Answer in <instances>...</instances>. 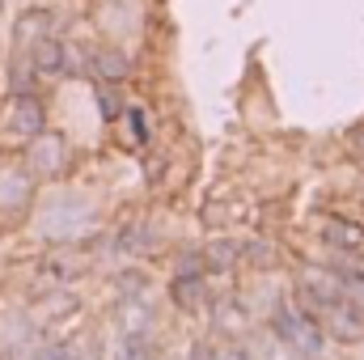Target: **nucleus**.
I'll use <instances>...</instances> for the list:
<instances>
[{
	"label": "nucleus",
	"instance_id": "6",
	"mask_svg": "<svg viewBox=\"0 0 364 360\" xmlns=\"http://www.w3.org/2000/svg\"><path fill=\"white\" fill-rule=\"evenodd\" d=\"M30 157H34V170H38V174H60L64 162H68V149H64L60 136H38Z\"/></svg>",
	"mask_w": 364,
	"mask_h": 360
},
{
	"label": "nucleus",
	"instance_id": "1",
	"mask_svg": "<svg viewBox=\"0 0 364 360\" xmlns=\"http://www.w3.org/2000/svg\"><path fill=\"white\" fill-rule=\"evenodd\" d=\"M272 335L301 360H322L326 356V331L322 322L301 309V301H279L272 314Z\"/></svg>",
	"mask_w": 364,
	"mask_h": 360
},
{
	"label": "nucleus",
	"instance_id": "17",
	"mask_svg": "<svg viewBox=\"0 0 364 360\" xmlns=\"http://www.w3.org/2000/svg\"><path fill=\"white\" fill-rule=\"evenodd\" d=\"M38 360H73V356H64V352H47V356H38Z\"/></svg>",
	"mask_w": 364,
	"mask_h": 360
},
{
	"label": "nucleus",
	"instance_id": "9",
	"mask_svg": "<svg viewBox=\"0 0 364 360\" xmlns=\"http://www.w3.org/2000/svg\"><path fill=\"white\" fill-rule=\"evenodd\" d=\"M326 242L331 246H343V250H360L364 246V229H356L352 221H326Z\"/></svg>",
	"mask_w": 364,
	"mask_h": 360
},
{
	"label": "nucleus",
	"instance_id": "11",
	"mask_svg": "<svg viewBox=\"0 0 364 360\" xmlns=\"http://www.w3.org/2000/svg\"><path fill=\"white\" fill-rule=\"evenodd\" d=\"M123 119H127V127H132L136 144H149V119H144V110H140V106H127V110H123Z\"/></svg>",
	"mask_w": 364,
	"mask_h": 360
},
{
	"label": "nucleus",
	"instance_id": "3",
	"mask_svg": "<svg viewBox=\"0 0 364 360\" xmlns=\"http://www.w3.org/2000/svg\"><path fill=\"white\" fill-rule=\"evenodd\" d=\"M51 13L47 9H30V13H21V21H17V30H13V47H17V55H30L47 34H51Z\"/></svg>",
	"mask_w": 364,
	"mask_h": 360
},
{
	"label": "nucleus",
	"instance_id": "8",
	"mask_svg": "<svg viewBox=\"0 0 364 360\" xmlns=\"http://www.w3.org/2000/svg\"><path fill=\"white\" fill-rule=\"evenodd\" d=\"M13 127L26 132V136H38L43 132V106L30 93H17V102H13Z\"/></svg>",
	"mask_w": 364,
	"mask_h": 360
},
{
	"label": "nucleus",
	"instance_id": "7",
	"mask_svg": "<svg viewBox=\"0 0 364 360\" xmlns=\"http://www.w3.org/2000/svg\"><path fill=\"white\" fill-rule=\"evenodd\" d=\"M174 301H178V309H186V314H195L208 301V288H203L199 271H182L178 280H174Z\"/></svg>",
	"mask_w": 364,
	"mask_h": 360
},
{
	"label": "nucleus",
	"instance_id": "5",
	"mask_svg": "<svg viewBox=\"0 0 364 360\" xmlns=\"http://www.w3.org/2000/svg\"><path fill=\"white\" fill-rule=\"evenodd\" d=\"M93 73L102 81H127L132 77V55L119 51V47H97L93 51Z\"/></svg>",
	"mask_w": 364,
	"mask_h": 360
},
{
	"label": "nucleus",
	"instance_id": "16",
	"mask_svg": "<svg viewBox=\"0 0 364 360\" xmlns=\"http://www.w3.org/2000/svg\"><path fill=\"white\" fill-rule=\"evenodd\" d=\"M212 360H250L242 348H220V352H212Z\"/></svg>",
	"mask_w": 364,
	"mask_h": 360
},
{
	"label": "nucleus",
	"instance_id": "13",
	"mask_svg": "<svg viewBox=\"0 0 364 360\" xmlns=\"http://www.w3.org/2000/svg\"><path fill=\"white\" fill-rule=\"evenodd\" d=\"M97 102H102V115H106V119H114V115H119V106H114V97H110L106 90H97Z\"/></svg>",
	"mask_w": 364,
	"mask_h": 360
},
{
	"label": "nucleus",
	"instance_id": "14",
	"mask_svg": "<svg viewBox=\"0 0 364 360\" xmlns=\"http://www.w3.org/2000/svg\"><path fill=\"white\" fill-rule=\"evenodd\" d=\"M119 360H149V352H144V344H132V348L119 352Z\"/></svg>",
	"mask_w": 364,
	"mask_h": 360
},
{
	"label": "nucleus",
	"instance_id": "12",
	"mask_svg": "<svg viewBox=\"0 0 364 360\" xmlns=\"http://www.w3.org/2000/svg\"><path fill=\"white\" fill-rule=\"evenodd\" d=\"M339 275H343V292H348V301L364 309V271H339Z\"/></svg>",
	"mask_w": 364,
	"mask_h": 360
},
{
	"label": "nucleus",
	"instance_id": "2",
	"mask_svg": "<svg viewBox=\"0 0 364 360\" xmlns=\"http://www.w3.org/2000/svg\"><path fill=\"white\" fill-rule=\"evenodd\" d=\"M309 305H314L309 314H314V318L322 322V331H331L335 339H348V344H352V339H360L364 335V309L360 305H352L348 297H335V301H309Z\"/></svg>",
	"mask_w": 364,
	"mask_h": 360
},
{
	"label": "nucleus",
	"instance_id": "4",
	"mask_svg": "<svg viewBox=\"0 0 364 360\" xmlns=\"http://www.w3.org/2000/svg\"><path fill=\"white\" fill-rule=\"evenodd\" d=\"M30 60H34V73H47V77H60V73L73 68V55H68V47H64L55 34H47V38L30 51Z\"/></svg>",
	"mask_w": 364,
	"mask_h": 360
},
{
	"label": "nucleus",
	"instance_id": "15",
	"mask_svg": "<svg viewBox=\"0 0 364 360\" xmlns=\"http://www.w3.org/2000/svg\"><path fill=\"white\" fill-rule=\"evenodd\" d=\"M348 144H352V153H356V157H364V123L352 132V136H348Z\"/></svg>",
	"mask_w": 364,
	"mask_h": 360
},
{
	"label": "nucleus",
	"instance_id": "10",
	"mask_svg": "<svg viewBox=\"0 0 364 360\" xmlns=\"http://www.w3.org/2000/svg\"><path fill=\"white\" fill-rule=\"evenodd\" d=\"M237 246L233 242H216V246H208V259H212V268H220V271H229L233 263H237Z\"/></svg>",
	"mask_w": 364,
	"mask_h": 360
}]
</instances>
